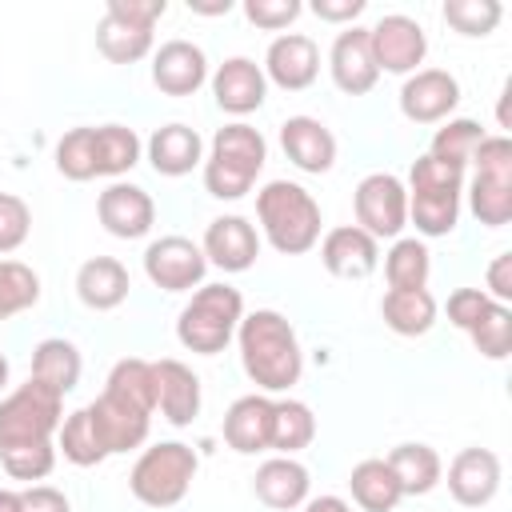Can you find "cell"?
Wrapping results in <instances>:
<instances>
[{
	"label": "cell",
	"instance_id": "f907efd6",
	"mask_svg": "<svg viewBox=\"0 0 512 512\" xmlns=\"http://www.w3.org/2000/svg\"><path fill=\"white\" fill-rule=\"evenodd\" d=\"M20 508L24 512H72L68 496L60 488H52V484H28L20 492Z\"/></svg>",
	"mask_w": 512,
	"mask_h": 512
},
{
	"label": "cell",
	"instance_id": "d6a6232c",
	"mask_svg": "<svg viewBox=\"0 0 512 512\" xmlns=\"http://www.w3.org/2000/svg\"><path fill=\"white\" fill-rule=\"evenodd\" d=\"M92 152H96V176H124L140 164L144 144L128 124H100Z\"/></svg>",
	"mask_w": 512,
	"mask_h": 512
},
{
	"label": "cell",
	"instance_id": "7a4b0ae2",
	"mask_svg": "<svg viewBox=\"0 0 512 512\" xmlns=\"http://www.w3.org/2000/svg\"><path fill=\"white\" fill-rule=\"evenodd\" d=\"M256 220L280 256H304L320 244V204L296 180H268L256 192Z\"/></svg>",
	"mask_w": 512,
	"mask_h": 512
},
{
	"label": "cell",
	"instance_id": "681fc988",
	"mask_svg": "<svg viewBox=\"0 0 512 512\" xmlns=\"http://www.w3.org/2000/svg\"><path fill=\"white\" fill-rule=\"evenodd\" d=\"M108 16L124 20V24H136V28H156V20L168 12V0H108L104 8Z\"/></svg>",
	"mask_w": 512,
	"mask_h": 512
},
{
	"label": "cell",
	"instance_id": "8fae6325",
	"mask_svg": "<svg viewBox=\"0 0 512 512\" xmlns=\"http://www.w3.org/2000/svg\"><path fill=\"white\" fill-rule=\"evenodd\" d=\"M264 80L284 92H304L320 76V48L304 32H280L264 52Z\"/></svg>",
	"mask_w": 512,
	"mask_h": 512
},
{
	"label": "cell",
	"instance_id": "d6986e66",
	"mask_svg": "<svg viewBox=\"0 0 512 512\" xmlns=\"http://www.w3.org/2000/svg\"><path fill=\"white\" fill-rule=\"evenodd\" d=\"M320 264L340 280H364L380 268V240L356 224H340L320 240Z\"/></svg>",
	"mask_w": 512,
	"mask_h": 512
},
{
	"label": "cell",
	"instance_id": "4dcf8cb0",
	"mask_svg": "<svg viewBox=\"0 0 512 512\" xmlns=\"http://www.w3.org/2000/svg\"><path fill=\"white\" fill-rule=\"evenodd\" d=\"M316 440V416L304 400H272V440L268 452L276 456H296Z\"/></svg>",
	"mask_w": 512,
	"mask_h": 512
},
{
	"label": "cell",
	"instance_id": "d4e9b609",
	"mask_svg": "<svg viewBox=\"0 0 512 512\" xmlns=\"http://www.w3.org/2000/svg\"><path fill=\"white\" fill-rule=\"evenodd\" d=\"M128 268L116 260V256H92L76 268V296L84 308L92 312H112L128 300Z\"/></svg>",
	"mask_w": 512,
	"mask_h": 512
},
{
	"label": "cell",
	"instance_id": "f5cc1de1",
	"mask_svg": "<svg viewBox=\"0 0 512 512\" xmlns=\"http://www.w3.org/2000/svg\"><path fill=\"white\" fill-rule=\"evenodd\" d=\"M484 296L496 300V304H508L512 300V252H500L492 264H488V276H484Z\"/></svg>",
	"mask_w": 512,
	"mask_h": 512
},
{
	"label": "cell",
	"instance_id": "603a6c76",
	"mask_svg": "<svg viewBox=\"0 0 512 512\" xmlns=\"http://www.w3.org/2000/svg\"><path fill=\"white\" fill-rule=\"evenodd\" d=\"M84 408H88V416L96 424V436L108 448V456L132 452V448H140L148 440V428H152L148 412H136V408H128V404H120V400H112L104 392L92 404H84Z\"/></svg>",
	"mask_w": 512,
	"mask_h": 512
},
{
	"label": "cell",
	"instance_id": "484cf974",
	"mask_svg": "<svg viewBox=\"0 0 512 512\" xmlns=\"http://www.w3.org/2000/svg\"><path fill=\"white\" fill-rule=\"evenodd\" d=\"M384 460H388V468L396 472L404 496H428V492L444 480V460H440V452H436L432 444L404 440V444H396Z\"/></svg>",
	"mask_w": 512,
	"mask_h": 512
},
{
	"label": "cell",
	"instance_id": "db71d44e",
	"mask_svg": "<svg viewBox=\"0 0 512 512\" xmlns=\"http://www.w3.org/2000/svg\"><path fill=\"white\" fill-rule=\"evenodd\" d=\"M300 508H304V512H352V504H348L344 496H332V492H324V496H308Z\"/></svg>",
	"mask_w": 512,
	"mask_h": 512
},
{
	"label": "cell",
	"instance_id": "30bf717a",
	"mask_svg": "<svg viewBox=\"0 0 512 512\" xmlns=\"http://www.w3.org/2000/svg\"><path fill=\"white\" fill-rule=\"evenodd\" d=\"M460 104V80L444 68H416L400 84V112L412 124H444Z\"/></svg>",
	"mask_w": 512,
	"mask_h": 512
},
{
	"label": "cell",
	"instance_id": "cb8c5ba5",
	"mask_svg": "<svg viewBox=\"0 0 512 512\" xmlns=\"http://www.w3.org/2000/svg\"><path fill=\"white\" fill-rule=\"evenodd\" d=\"M268 440H272V396L248 392L232 400V408L224 412V444L240 456H256L268 452Z\"/></svg>",
	"mask_w": 512,
	"mask_h": 512
},
{
	"label": "cell",
	"instance_id": "1f68e13d",
	"mask_svg": "<svg viewBox=\"0 0 512 512\" xmlns=\"http://www.w3.org/2000/svg\"><path fill=\"white\" fill-rule=\"evenodd\" d=\"M56 452L68 464H76V468H96V464L108 460V448L100 444L88 408H76V412H68L60 420V428H56Z\"/></svg>",
	"mask_w": 512,
	"mask_h": 512
},
{
	"label": "cell",
	"instance_id": "8992f818",
	"mask_svg": "<svg viewBox=\"0 0 512 512\" xmlns=\"http://www.w3.org/2000/svg\"><path fill=\"white\" fill-rule=\"evenodd\" d=\"M60 420H64V396L28 376V384H20L0 400V448L52 440Z\"/></svg>",
	"mask_w": 512,
	"mask_h": 512
},
{
	"label": "cell",
	"instance_id": "9a60e30c",
	"mask_svg": "<svg viewBox=\"0 0 512 512\" xmlns=\"http://www.w3.org/2000/svg\"><path fill=\"white\" fill-rule=\"evenodd\" d=\"M152 84L164 96H196L208 84V56L192 40H164L152 52Z\"/></svg>",
	"mask_w": 512,
	"mask_h": 512
},
{
	"label": "cell",
	"instance_id": "11a10c76",
	"mask_svg": "<svg viewBox=\"0 0 512 512\" xmlns=\"http://www.w3.org/2000/svg\"><path fill=\"white\" fill-rule=\"evenodd\" d=\"M188 12H196V16H228L232 0H188Z\"/></svg>",
	"mask_w": 512,
	"mask_h": 512
},
{
	"label": "cell",
	"instance_id": "f6af8a7d",
	"mask_svg": "<svg viewBox=\"0 0 512 512\" xmlns=\"http://www.w3.org/2000/svg\"><path fill=\"white\" fill-rule=\"evenodd\" d=\"M32 232V208L16 192H0V256L16 252Z\"/></svg>",
	"mask_w": 512,
	"mask_h": 512
},
{
	"label": "cell",
	"instance_id": "836d02e7",
	"mask_svg": "<svg viewBox=\"0 0 512 512\" xmlns=\"http://www.w3.org/2000/svg\"><path fill=\"white\" fill-rule=\"evenodd\" d=\"M428 272H432V252L420 236H396L392 248L384 252L388 288H428Z\"/></svg>",
	"mask_w": 512,
	"mask_h": 512
},
{
	"label": "cell",
	"instance_id": "3957f363",
	"mask_svg": "<svg viewBox=\"0 0 512 512\" xmlns=\"http://www.w3.org/2000/svg\"><path fill=\"white\" fill-rule=\"evenodd\" d=\"M264 164H268V140L260 136V128L232 120V124L216 128V136L208 144V156L200 164L204 188L216 200H240L252 192Z\"/></svg>",
	"mask_w": 512,
	"mask_h": 512
},
{
	"label": "cell",
	"instance_id": "9c48e42d",
	"mask_svg": "<svg viewBox=\"0 0 512 512\" xmlns=\"http://www.w3.org/2000/svg\"><path fill=\"white\" fill-rule=\"evenodd\" d=\"M208 260L188 236H160L144 248V276L160 292H192L204 284Z\"/></svg>",
	"mask_w": 512,
	"mask_h": 512
},
{
	"label": "cell",
	"instance_id": "74e56055",
	"mask_svg": "<svg viewBox=\"0 0 512 512\" xmlns=\"http://www.w3.org/2000/svg\"><path fill=\"white\" fill-rule=\"evenodd\" d=\"M468 212L480 224H488V228H504L512 220V180L472 176V184H468Z\"/></svg>",
	"mask_w": 512,
	"mask_h": 512
},
{
	"label": "cell",
	"instance_id": "83f0119b",
	"mask_svg": "<svg viewBox=\"0 0 512 512\" xmlns=\"http://www.w3.org/2000/svg\"><path fill=\"white\" fill-rule=\"evenodd\" d=\"M348 492H352V504L360 512H392L404 492H400V480L396 472L388 468L384 456H368L360 460L352 472H348Z\"/></svg>",
	"mask_w": 512,
	"mask_h": 512
},
{
	"label": "cell",
	"instance_id": "5bb4252c",
	"mask_svg": "<svg viewBox=\"0 0 512 512\" xmlns=\"http://www.w3.org/2000/svg\"><path fill=\"white\" fill-rule=\"evenodd\" d=\"M200 252L212 268L220 272H248L260 256V232L248 216H216L208 220L204 228V240H200Z\"/></svg>",
	"mask_w": 512,
	"mask_h": 512
},
{
	"label": "cell",
	"instance_id": "6da1fadb",
	"mask_svg": "<svg viewBox=\"0 0 512 512\" xmlns=\"http://www.w3.org/2000/svg\"><path fill=\"white\" fill-rule=\"evenodd\" d=\"M236 348H240V368L244 376L264 392H288L292 384H300L304 376V352L296 340V328L284 312L276 308H256L244 312V320L236 324Z\"/></svg>",
	"mask_w": 512,
	"mask_h": 512
},
{
	"label": "cell",
	"instance_id": "4316f807",
	"mask_svg": "<svg viewBox=\"0 0 512 512\" xmlns=\"http://www.w3.org/2000/svg\"><path fill=\"white\" fill-rule=\"evenodd\" d=\"M380 316L396 336H428L436 324V296L428 288H388L380 300Z\"/></svg>",
	"mask_w": 512,
	"mask_h": 512
},
{
	"label": "cell",
	"instance_id": "e575fe53",
	"mask_svg": "<svg viewBox=\"0 0 512 512\" xmlns=\"http://www.w3.org/2000/svg\"><path fill=\"white\" fill-rule=\"evenodd\" d=\"M460 196L464 192H408V224L420 236H448L460 224Z\"/></svg>",
	"mask_w": 512,
	"mask_h": 512
},
{
	"label": "cell",
	"instance_id": "f1b7e54d",
	"mask_svg": "<svg viewBox=\"0 0 512 512\" xmlns=\"http://www.w3.org/2000/svg\"><path fill=\"white\" fill-rule=\"evenodd\" d=\"M80 372H84V360H80V348L72 340L48 336L32 348V380H40L44 388L68 396L80 384Z\"/></svg>",
	"mask_w": 512,
	"mask_h": 512
},
{
	"label": "cell",
	"instance_id": "ffe728a7",
	"mask_svg": "<svg viewBox=\"0 0 512 512\" xmlns=\"http://www.w3.org/2000/svg\"><path fill=\"white\" fill-rule=\"evenodd\" d=\"M152 372H156V408H160V416L172 428H188L200 416V400H204L200 396V376L176 356L152 360Z\"/></svg>",
	"mask_w": 512,
	"mask_h": 512
},
{
	"label": "cell",
	"instance_id": "2e32d148",
	"mask_svg": "<svg viewBox=\"0 0 512 512\" xmlns=\"http://www.w3.org/2000/svg\"><path fill=\"white\" fill-rule=\"evenodd\" d=\"M500 456L492 448H460L448 464V492L460 508H484L500 492Z\"/></svg>",
	"mask_w": 512,
	"mask_h": 512
},
{
	"label": "cell",
	"instance_id": "d590c367",
	"mask_svg": "<svg viewBox=\"0 0 512 512\" xmlns=\"http://www.w3.org/2000/svg\"><path fill=\"white\" fill-rule=\"evenodd\" d=\"M96 48L112 64H136V60H144L152 52V32L136 28V24H124V20L104 12L100 24H96Z\"/></svg>",
	"mask_w": 512,
	"mask_h": 512
},
{
	"label": "cell",
	"instance_id": "ba28073f",
	"mask_svg": "<svg viewBox=\"0 0 512 512\" xmlns=\"http://www.w3.org/2000/svg\"><path fill=\"white\" fill-rule=\"evenodd\" d=\"M368 52L376 60V72L412 76L428 56V36L412 16L388 12L368 28Z\"/></svg>",
	"mask_w": 512,
	"mask_h": 512
},
{
	"label": "cell",
	"instance_id": "9f6ffc18",
	"mask_svg": "<svg viewBox=\"0 0 512 512\" xmlns=\"http://www.w3.org/2000/svg\"><path fill=\"white\" fill-rule=\"evenodd\" d=\"M0 512H24V508H20V492L0 488Z\"/></svg>",
	"mask_w": 512,
	"mask_h": 512
},
{
	"label": "cell",
	"instance_id": "b9f144b4",
	"mask_svg": "<svg viewBox=\"0 0 512 512\" xmlns=\"http://www.w3.org/2000/svg\"><path fill=\"white\" fill-rule=\"evenodd\" d=\"M440 16L460 36H488V32H496L504 8L496 0H444Z\"/></svg>",
	"mask_w": 512,
	"mask_h": 512
},
{
	"label": "cell",
	"instance_id": "816d5d0a",
	"mask_svg": "<svg viewBox=\"0 0 512 512\" xmlns=\"http://www.w3.org/2000/svg\"><path fill=\"white\" fill-rule=\"evenodd\" d=\"M364 0H312V16L324 20V24H344L352 28L360 16H364Z\"/></svg>",
	"mask_w": 512,
	"mask_h": 512
},
{
	"label": "cell",
	"instance_id": "44dd1931",
	"mask_svg": "<svg viewBox=\"0 0 512 512\" xmlns=\"http://www.w3.org/2000/svg\"><path fill=\"white\" fill-rule=\"evenodd\" d=\"M252 492H256V500L264 508L292 512V508H300L308 500L312 476L296 456H268L252 476Z\"/></svg>",
	"mask_w": 512,
	"mask_h": 512
},
{
	"label": "cell",
	"instance_id": "bcb514c9",
	"mask_svg": "<svg viewBox=\"0 0 512 512\" xmlns=\"http://www.w3.org/2000/svg\"><path fill=\"white\" fill-rule=\"evenodd\" d=\"M300 12H304L300 0H244L248 24L264 28V32H284V28H292Z\"/></svg>",
	"mask_w": 512,
	"mask_h": 512
},
{
	"label": "cell",
	"instance_id": "7dc6e473",
	"mask_svg": "<svg viewBox=\"0 0 512 512\" xmlns=\"http://www.w3.org/2000/svg\"><path fill=\"white\" fill-rule=\"evenodd\" d=\"M468 164L476 168V176L512 180V140H508V136H484Z\"/></svg>",
	"mask_w": 512,
	"mask_h": 512
},
{
	"label": "cell",
	"instance_id": "ac0fdd59",
	"mask_svg": "<svg viewBox=\"0 0 512 512\" xmlns=\"http://www.w3.org/2000/svg\"><path fill=\"white\" fill-rule=\"evenodd\" d=\"M280 148L308 176H324L336 164V136L316 116H288L280 124Z\"/></svg>",
	"mask_w": 512,
	"mask_h": 512
},
{
	"label": "cell",
	"instance_id": "8d00e7d4",
	"mask_svg": "<svg viewBox=\"0 0 512 512\" xmlns=\"http://www.w3.org/2000/svg\"><path fill=\"white\" fill-rule=\"evenodd\" d=\"M484 136H488V132L480 128V120L448 116V120L436 128V136H432V144H428V156L468 168V160H472V152L480 148V140H484Z\"/></svg>",
	"mask_w": 512,
	"mask_h": 512
},
{
	"label": "cell",
	"instance_id": "ee69618b",
	"mask_svg": "<svg viewBox=\"0 0 512 512\" xmlns=\"http://www.w3.org/2000/svg\"><path fill=\"white\" fill-rule=\"evenodd\" d=\"M408 192H464V168L436 160V156H416L408 168Z\"/></svg>",
	"mask_w": 512,
	"mask_h": 512
},
{
	"label": "cell",
	"instance_id": "7c38bea8",
	"mask_svg": "<svg viewBox=\"0 0 512 512\" xmlns=\"http://www.w3.org/2000/svg\"><path fill=\"white\" fill-rule=\"evenodd\" d=\"M208 88H212L216 108L236 116V120L264 108V100H268L264 68L248 56H228L224 64H216V72H208Z\"/></svg>",
	"mask_w": 512,
	"mask_h": 512
},
{
	"label": "cell",
	"instance_id": "e0dca14e",
	"mask_svg": "<svg viewBox=\"0 0 512 512\" xmlns=\"http://www.w3.org/2000/svg\"><path fill=\"white\" fill-rule=\"evenodd\" d=\"M328 72L344 96H364L376 88L380 72H376V60L368 52V28L352 24V28L336 32V40L328 48Z\"/></svg>",
	"mask_w": 512,
	"mask_h": 512
},
{
	"label": "cell",
	"instance_id": "52a82bcc",
	"mask_svg": "<svg viewBox=\"0 0 512 512\" xmlns=\"http://www.w3.org/2000/svg\"><path fill=\"white\" fill-rule=\"evenodd\" d=\"M356 228L372 240H396L408 228V188L392 172H368L352 192Z\"/></svg>",
	"mask_w": 512,
	"mask_h": 512
},
{
	"label": "cell",
	"instance_id": "60d3db41",
	"mask_svg": "<svg viewBox=\"0 0 512 512\" xmlns=\"http://www.w3.org/2000/svg\"><path fill=\"white\" fill-rule=\"evenodd\" d=\"M92 140H96V128H68L60 140H56V172L64 180H92L96 176V152H92Z\"/></svg>",
	"mask_w": 512,
	"mask_h": 512
},
{
	"label": "cell",
	"instance_id": "ab89813d",
	"mask_svg": "<svg viewBox=\"0 0 512 512\" xmlns=\"http://www.w3.org/2000/svg\"><path fill=\"white\" fill-rule=\"evenodd\" d=\"M40 300V276L24 260H0V320L28 312Z\"/></svg>",
	"mask_w": 512,
	"mask_h": 512
},
{
	"label": "cell",
	"instance_id": "277c9868",
	"mask_svg": "<svg viewBox=\"0 0 512 512\" xmlns=\"http://www.w3.org/2000/svg\"><path fill=\"white\" fill-rule=\"evenodd\" d=\"M244 320V296L232 284H200L192 300L176 316V340L196 356H216L236 340V324Z\"/></svg>",
	"mask_w": 512,
	"mask_h": 512
},
{
	"label": "cell",
	"instance_id": "7402d4cb",
	"mask_svg": "<svg viewBox=\"0 0 512 512\" xmlns=\"http://www.w3.org/2000/svg\"><path fill=\"white\" fill-rule=\"evenodd\" d=\"M144 152H148V164L156 168V176H172V180L176 176H188V172H196L204 164V140H200V132L188 128V124H180V120L160 124L148 136Z\"/></svg>",
	"mask_w": 512,
	"mask_h": 512
},
{
	"label": "cell",
	"instance_id": "f35d334b",
	"mask_svg": "<svg viewBox=\"0 0 512 512\" xmlns=\"http://www.w3.org/2000/svg\"><path fill=\"white\" fill-rule=\"evenodd\" d=\"M468 340L484 360H508V352H512V308L492 300L480 312V320L468 328Z\"/></svg>",
	"mask_w": 512,
	"mask_h": 512
},
{
	"label": "cell",
	"instance_id": "5b68a950",
	"mask_svg": "<svg viewBox=\"0 0 512 512\" xmlns=\"http://www.w3.org/2000/svg\"><path fill=\"white\" fill-rule=\"evenodd\" d=\"M200 456L192 444L184 440H160L152 448H144L128 472V488L140 504L148 508H172L188 496L192 480H196Z\"/></svg>",
	"mask_w": 512,
	"mask_h": 512
},
{
	"label": "cell",
	"instance_id": "4fadbf2b",
	"mask_svg": "<svg viewBox=\"0 0 512 512\" xmlns=\"http://www.w3.org/2000/svg\"><path fill=\"white\" fill-rule=\"evenodd\" d=\"M96 216H100V224H104L108 236H116V240H140L156 224V204H152V196L140 184L112 180L100 192V200H96Z\"/></svg>",
	"mask_w": 512,
	"mask_h": 512
},
{
	"label": "cell",
	"instance_id": "c3c4849f",
	"mask_svg": "<svg viewBox=\"0 0 512 512\" xmlns=\"http://www.w3.org/2000/svg\"><path fill=\"white\" fill-rule=\"evenodd\" d=\"M492 300L484 296V288H456L452 296H448V324L452 328H460V332H468L476 320H480V312L488 308Z\"/></svg>",
	"mask_w": 512,
	"mask_h": 512
},
{
	"label": "cell",
	"instance_id": "7bdbcfd3",
	"mask_svg": "<svg viewBox=\"0 0 512 512\" xmlns=\"http://www.w3.org/2000/svg\"><path fill=\"white\" fill-rule=\"evenodd\" d=\"M0 464L12 480L36 484L56 468V444L40 440V444H16V448H0Z\"/></svg>",
	"mask_w": 512,
	"mask_h": 512
},
{
	"label": "cell",
	"instance_id": "f546056e",
	"mask_svg": "<svg viewBox=\"0 0 512 512\" xmlns=\"http://www.w3.org/2000/svg\"><path fill=\"white\" fill-rule=\"evenodd\" d=\"M104 396L136 408V412H156V372H152V360H140V356H124L112 364L108 380H104Z\"/></svg>",
	"mask_w": 512,
	"mask_h": 512
},
{
	"label": "cell",
	"instance_id": "6f0895ef",
	"mask_svg": "<svg viewBox=\"0 0 512 512\" xmlns=\"http://www.w3.org/2000/svg\"><path fill=\"white\" fill-rule=\"evenodd\" d=\"M4 388H8V356L0 352V392H4Z\"/></svg>",
	"mask_w": 512,
	"mask_h": 512
}]
</instances>
